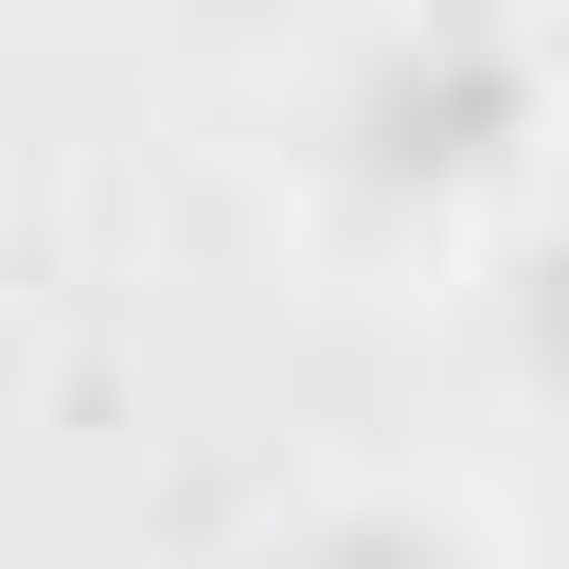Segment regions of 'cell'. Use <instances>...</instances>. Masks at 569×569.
<instances>
[{
    "instance_id": "7a4b0ae2",
    "label": "cell",
    "mask_w": 569,
    "mask_h": 569,
    "mask_svg": "<svg viewBox=\"0 0 569 569\" xmlns=\"http://www.w3.org/2000/svg\"><path fill=\"white\" fill-rule=\"evenodd\" d=\"M213 569H533L498 480L480 462H409V445H356V462H302L249 498V533Z\"/></svg>"
},
{
    "instance_id": "6da1fadb",
    "label": "cell",
    "mask_w": 569,
    "mask_h": 569,
    "mask_svg": "<svg viewBox=\"0 0 569 569\" xmlns=\"http://www.w3.org/2000/svg\"><path fill=\"white\" fill-rule=\"evenodd\" d=\"M267 231L338 284L445 302L533 178H569V53L551 36H320L249 71Z\"/></svg>"
},
{
    "instance_id": "3957f363",
    "label": "cell",
    "mask_w": 569,
    "mask_h": 569,
    "mask_svg": "<svg viewBox=\"0 0 569 569\" xmlns=\"http://www.w3.org/2000/svg\"><path fill=\"white\" fill-rule=\"evenodd\" d=\"M445 302L480 320V373H498L533 427H569V178H533V213H516Z\"/></svg>"
}]
</instances>
